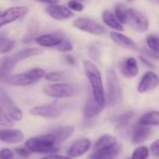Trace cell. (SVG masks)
I'll use <instances>...</instances> for the list:
<instances>
[{"instance_id": "cell-1", "label": "cell", "mask_w": 159, "mask_h": 159, "mask_svg": "<svg viewBox=\"0 0 159 159\" xmlns=\"http://www.w3.org/2000/svg\"><path fill=\"white\" fill-rule=\"evenodd\" d=\"M83 67L86 76L89 80L91 94L94 100L102 108L104 109V107L106 106L105 88L100 69L93 61L89 60H85L83 61Z\"/></svg>"}, {"instance_id": "cell-2", "label": "cell", "mask_w": 159, "mask_h": 159, "mask_svg": "<svg viewBox=\"0 0 159 159\" xmlns=\"http://www.w3.org/2000/svg\"><path fill=\"white\" fill-rule=\"evenodd\" d=\"M57 144L58 143L56 138L51 132L31 137L25 142V147L28 148L32 153L42 155L56 154L59 151Z\"/></svg>"}, {"instance_id": "cell-3", "label": "cell", "mask_w": 159, "mask_h": 159, "mask_svg": "<svg viewBox=\"0 0 159 159\" xmlns=\"http://www.w3.org/2000/svg\"><path fill=\"white\" fill-rule=\"evenodd\" d=\"M82 89L79 84L70 82H57L47 85L43 92L53 99H67L78 95Z\"/></svg>"}, {"instance_id": "cell-4", "label": "cell", "mask_w": 159, "mask_h": 159, "mask_svg": "<svg viewBox=\"0 0 159 159\" xmlns=\"http://www.w3.org/2000/svg\"><path fill=\"white\" fill-rule=\"evenodd\" d=\"M106 105L113 107L117 105L122 99V87L116 71L109 68L106 71V90H105Z\"/></svg>"}, {"instance_id": "cell-5", "label": "cell", "mask_w": 159, "mask_h": 159, "mask_svg": "<svg viewBox=\"0 0 159 159\" xmlns=\"http://www.w3.org/2000/svg\"><path fill=\"white\" fill-rule=\"evenodd\" d=\"M45 75H46V72L44 69L35 67L21 74L8 75L4 80L7 84L10 86L26 87L38 82L43 77H45Z\"/></svg>"}, {"instance_id": "cell-6", "label": "cell", "mask_w": 159, "mask_h": 159, "mask_svg": "<svg viewBox=\"0 0 159 159\" xmlns=\"http://www.w3.org/2000/svg\"><path fill=\"white\" fill-rule=\"evenodd\" d=\"M66 109L65 103L54 101L51 102L40 104L33 107L30 110V114L34 116H40L48 119H55L60 117Z\"/></svg>"}, {"instance_id": "cell-7", "label": "cell", "mask_w": 159, "mask_h": 159, "mask_svg": "<svg viewBox=\"0 0 159 159\" xmlns=\"http://www.w3.org/2000/svg\"><path fill=\"white\" fill-rule=\"evenodd\" d=\"M73 26L77 30L92 34V35H103L106 34V29L95 20L88 17H80L74 20Z\"/></svg>"}, {"instance_id": "cell-8", "label": "cell", "mask_w": 159, "mask_h": 159, "mask_svg": "<svg viewBox=\"0 0 159 159\" xmlns=\"http://www.w3.org/2000/svg\"><path fill=\"white\" fill-rule=\"evenodd\" d=\"M0 104L6 115L13 121H20L22 118V112L19 106L14 102L9 94L3 89L0 88Z\"/></svg>"}, {"instance_id": "cell-9", "label": "cell", "mask_w": 159, "mask_h": 159, "mask_svg": "<svg viewBox=\"0 0 159 159\" xmlns=\"http://www.w3.org/2000/svg\"><path fill=\"white\" fill-rule=\"evenodd\" d=\"M128 23L131 26V28L139 33H145L149 29L150 25L148 18L141 11L132 7L129 8Z\"/></svg>"}, {"instance_id": "cell-10", "label": "cell", "mask_w": 159, "mask_h": 159, "mask_svg": "<svg viewBox=\"0 0 159 159\" xmlns=\"http://www.w3.org/2000/svg\"><path fill=\"white\" fill-rule=\"evenodd\" d=\"M29 9L27 7L24 6H17V7H11L5 11L0 13V28L12 23L21 18H24Z\"/></svg>"}, {"instance_id": "cell-11", "label": "cell", "mask_w": 159, "mask_h": 159, "mask_svg": "<svg viewBox=\"0 0 159 159\" xmlns=\"http://www.w3.org/2000/svg\"><path fill=\"white\" fill-rule=\"evenodd\" d=\"M42 53H43V50L39 48H24L22 50H20V51H18V52H16V53H14L8 57H6V58L2 59V61L12 71L18 62H20V61L27 59V58L38 56Z\"/></svg>"}, {"instance_id": "cell-12", "label": "cell", "mask_w": 159, "mask_h": 159, "mask_svg": "<svg viewBox=\"0 0 159 159\" xmlns=\"http://www.w3.org/2000/svg\"><path fill=\"white\" fill-rule=\"evenodd\" d=\"M159 87V75L154 71H147L144 73L141 78L138 86L137 91L141 94H144L155 90Z\"/></svg>"}, {"instance_id": "cell-13", "label": "cell", "mask_w": 159, "mask_h": 159, "mask_svg": "<svg viewBox=\"0 0 159 159\" xmlns=\"http://www.w3.org/2000/svg\"><path fill=\"white\" fill-rule=\"evenodd\" d=\"M92 148V143L89 138H82L74 142L66 152V156L72 159L79 158Z\"/></svg>"}, {"instance_id": "cell-14", "label": "cell", "mask_w": 159, "mask_h": 159, "mask_svg": "<svg viewBox=\"0 0 159 159\" xmlns=\"http://www.w3.org/2000/svg\"><path fill=\"white\" fill-rule=\"evenodd\" d=\"M64 35L61 33L44 34L34 37V41L37 45L44 48H57L64 39Z\"/></svg>"}, {"instance_id": "cell-15", "label": "cell", "mask_w": 159, "mask_h": 159, "mask_svg": "<svg viewBox=\"0 0 159 159\" xmlns=\"http://www.w3.org/2000/svg\"><path fill=\"white\" fill-rule=\"evenodd\" d=\"M46 12L56 20H66L74 17V12L68 7L59 4L49 5L46 8Z\"/></svg>"}, {"instance_id": "cell-16", "label": "cell", "mask_w": 159, "mask_h": 159, "mask_svg": "<svg viewBox=\"0 0 159 159\" xmlns=\"http://www.w3.org/2000/svg\"><path fill=\"white\" fill-rule=\"evenodd\" d=\"M120 72L123 76L127 78H134L139 75L140 68L138 61L134 57H128L124 59L119 65Z\"/></svg>"}, {"instance_id": "cell-17", "label": "cell", "mask_w": 159, "mask_h": 159, "mask_svg": "<svg viewBox=\"0 0 159 159\" xmlns=\"http://www.w3.org/2000/svg\"><path fill=\"white\" fill-rule=\"evenodd\" d=\"M110 38L116 46H118L120 48L129 49V50H138L139 49V47L136 44V42L121 32H118V31L111 32Z\"/></svg>"}, {"instance_id": "cell-18", "label": "cell", "mask_w": 159, "mask_h": 159, "mask_svg": "<svg viewBox=\"0 0 159 159\" xmlns=\"http://www.w3.org/2000/svg\"><path fill=\"white\" fill-rule=\"evenodd\" d=\"M152 135V129L151 127L140 125L137 123V125L133 128L131 132V143L134 144H141L146 142Z\"/></svg>"}, {"instance_id": "cell-19", "label": "cell", "mask_w": 159, "mask_h": 159, "mask_svg": "<svg viewBox=\"0 0 159 159\" xmlns=\"http://www.w3.org/2000/svg\"><path fill=\"white\" fill-rule=\"evenodd\" d=\"M103 110V108H102L94 100L92 94L90 93V95L88 97L86 103L83 107V111H82V115L83 117L87 120H90L94 117H96L99 114H101V112Z\"/></svg>"}, {"instance_id": "cell-20", "label": "cell", "mask_w": 159, "mask_h": 159, "mask_svg": "<svg viewBox=\"0 0 159 159\" xmlns=\"http://www.w3.org/2000/svg\"><path fill=\"white\" fill-rule=\"evenodd\" d=\"M24 134L20 129H0V141L9 143V144H16L20 143L23 141Z\"/></svg>"}, {"instance_id": "cell-21", "label": "cell", "mask_w": 159, "mask_h": 159, "mask_svg": "<svg viewBox=\"0 0 159 159\" xmlns=\"http://www.w3.org/2000/svg\"><path fill=\"white\" fill-rule=\"evenodd\" d=\"M122 145L120 143H117L116 145L101 150V151H92V153L89 155V159H115L121 152Z\"/></svg>"}, {"instance_id": "cell-22", "label": "cell", "mask_w": 159, "mask_h": 159, "mask_svg": "<svg viewBox=\"0 0 159 159\" xmlns=\"http://www.w3.org/2000/svg\"><path fill=\"white\" fill-rule=\"evenodd\" d=\"M117 143L118 142L116 136L109 133L103 134L96 140V142L92 146V151H101V150L108 149L116 145Z\"/></svg>"}, {"instance_id": "cell-23", "label": "cell", "mask_w": 159, "mask_h": 159, "mask_svg": "<svg viewBox=\"0 0 159 159\" xmlns=\"http://www.w3.org/2000/svg\"><path fill=\"white\" fill-rule=\"evenodd\" d=\"M102 21L104 22V24L107 25L109 28L113 29L114 31H118V32L124 31L123 24L117 20V18L116 17L114 12L107 10V9L103 10L102 13Z\"/></svg>"}, {"instance_id": "cell-24", "label": "cell", "mask_w": 159, "mask_h": 159, "mask_svg": "<svg viewBox=\"0 0 159 159\" xmlns=\"http://www.w3.org/2000/svg\"><path fill=\"white\" fill-rule=\"evenodd\" d=\"M138 124L147 127H159V111L152 110L142 115L138 120Z\"/></svg>"}, {"instance_id": "cell-25", "label": "cell", "mask_w": 159, "mask_h": 159, "mask_svg": "<svg viewBox=\"0 0 159 159\" xmlns=\"http://www.w3.org/2000/svg\"><path fill=\"white\" fill-rule=\"evenodd\" d=\"M75 129L73 126H61L53 129L51 133L55 136L56 141L59 144L67 141L70 137H72L73 134L75 133Z\"/></svg>"}, {"instance_id": "cell-26", "label": "cell", "mask_w": 159, "mask_h": 159, "mask_svg": "<svg viewBox=\"0 0 159 159\" xmlns=\"http://www.w3.org/2000/svg\"><path fill=\"white\" fill-rule=\"evenodd\" d=\"M129 8L124 3H117L115 7V15L117 18V20L122 23L126 24L128 23V13H129Z\"/></svg>"}, {"instance_id": "cell-27", "label": "cell", "mask_w": 159, "mask_h": 159, "mask_svg": "<svg viewBox=\"0 0 159 159\" xmlns=\"http://www.w3.org/2000/svg\"><path fill=\"white\" fill-rule=\"evenodd\" d=\"M135 116V113L132 111H127L122 113L121 115H118L117 116H116L114 118V122L119 127V128H124L127 127L130 121L134 118Z\"/></svg>"}, {"instance_id": "cell-28", "label": "cell", "mask_w": 159, "mask_h": 159, "mask_svg": "<svg viewBox=\"0 0 159 159\" xmlns=\"http://www.w3.org/2000/svg\"><path fill=\"white\" fill-rule=\"evenodd\" d=\"M150 154L151 152L149 147L145 145H139L133 150L130 156V159H148Z\"/></svg>"}, {"instance_id": "cell-29", "label": "cell", "mask_w": 159, "mask_h": 159, "mask_svg": "<svg viewBox=\"0 0 159 159\" xmlns=\"http://www.w3.org/2000/svg\"><path fill=\"white\" fill-rule=\"evenodd\" d=\"M15 47V42L7 36H0V53L5 54L10 52Z\"/></svg>"}, {"instance_id": "cell-30", "label": "cell", "mask_w": 159, "mask_h": 159, "mask_svg": "<svg viewBox=\"0 0 159 159\" xmlns=\"http://www.w3.org/2000/svg\"><path fill=\"white\" fill-rule=\"evenodd\" d=\"M146 45L148 49L159 54V36L156 34H149L146 37Z\"/></svg>"}, {"instance_id": "cell-31", "label": "cell", "mask_w": 159, "mask_h": 159, "mask_svg": "<svg viewBox=\"0 0 159 159\" xmlns=\"http://www.w3.org/2000/svg\"><path fill=\"white\" fill-rule=\"evenodd\" d=\"M64 78V73L61 71H52L45 75V79L49 82H61Z\"/></svg>"}, {"instance_id": "cell-32", "label": "cell", "mask_w": 159, "mask_h": 159, "mask_svg": "<svg viewBox=\"0 0 159 159\" xmlns=\"http://www.w3.org/2000/svg\"><path fill=\"white\" fill-rule=\"evenodd\" d=\"M13 125H14V122L6 115V113L4 112L0 104V126L8 128V127H12Z\"/></svg>"}, {"instance_id": "cell-33", "label": "cell", "mask_w": 159, "mask_h": 159, "mask_svg": "<svg viewBox=\"0 0 159 159\" xmlns=\"http://www.w3.org/2000/svg\"><path fill=\"white\" fill-rule=\"evenodd\" d=\"M73 48H74V46L72 42L67 38H64L62 42L57 47V49L61 52H70L73 50Z\"/></svg>"}, {"instance_id": "cell-34", "label": "cell", "mask_w": 159, "mask_h": 159, "mask_svg": "<svg viewBox=\"0 0 159 159\" xmlns=\"http://www.w3.org/2000/svg\"><path fill=\"white\" fill-rule=\"evenodd\" d=\"M67 7L72 10V11H76V12H80L83 11L85 8V6L81 3V1L79 0H70L67 4Z\"/></svg>"}, {"instance_id": "cell-35", "label": "cell", "mask_w": 159, "mask_h": 159, "mask_svg": "<svg viewBox=\"0 0 159 159\" xmlns=\"http://www.w3.org/2000/svg\"><path fill=\"white\" fill-rule=\"evenodd\" d=\"M88 54L90 57V59H92L93 61H98L100 58V55H101V51L97 46L90 45L88 48Z\"/></svg>"}, {"instance_id": "cell-36", "label": "cell", "mask_w": 159, "mask_h": 159, "mask_svg": "<svg viewBox=\"0 0 159 159\" xmlns=\"http://www.w3.org/2000/svg\"><path fill=\"white\" fill-rule=\"evenodd\" d=\"M14 153L16 155H18L19 157H29L31 156V154H32V152L28 148H26L25 146L24 147H17V148H15Z\"/></svg>"}, {"instance_id": "cell-37", "label": "cell", "mask_w": 159, "mask_h": 159, "mask_svg": "<svg viewBox=\"0 0 159 159\" xmlns=\"http://www.w3.org/2000/svg\"><path fill=\"white\" fill-rule=\"evenodd\" d=\"M14 154L9 148H3L0 150V159H14Z\"/></svg>"}, {"instance_id": "cell-38", "label": "cell", "mask_w": 159, "mask_h": 159, "mask_svg": "<svg viewBox=\"0 0 159 159\" xmlns=\"http://www.w3.org/2000/svg\"><path fill=\"white\" fill-rule=\"evenodd\" d=\"M150 148V152L151 154L156 157H158L159 158V139L156 140L155 142L152 143L151 146L149 147Z\"/></svg>"}, {"instance_id": "cell-39", "label": "cell", "mask_w": 159, "mask_h": 159, "mask_svg": "<svg viewBox=\"0 0 159 159\" xmlns=\"http://www.w3.org/2000/svg\"><path fill=\"white\" fill-rule=\"evenodd\" d=\"M39 159H72L68 156H63V155H59V154H49L46 155L45 157Z\"/></svg>"}, {"instance_id": "cell-40", "label": "cell", "mask_w": 159, "mask_h": 159, "mask_svg": "<svg viewBox=\"0 0 159 159\" xmlns=\"http://www.w3.org/2000/svg\"><path fill=\"white\" fill-rule=\"evenodd\" d=\"M140 61L143 62V64H144V65L147 66L148 68H155V65H154V63L152 62V60L149 59L148 57H145V56L141 55V56H140Z\"/></svg>"}, {"instance_id": "cell-41", "label": "cell", "mask_w": 159, "mask_h": 159, "mask_svg": "<svg viewBox=\"0 0 159 159\" xmlns=\"http://www.w3.org/2000/svg\"><path fill=\"white\" fill-rule=\"evenodd\" d=\"M65 61H66V62H67L68 64H70V65H75V64L76 63L75 58L73 55H71V54H66V55H65Z\"/></svg>"}, {"instance_id": "cell-42", "label": "cell", "mask_w": 159, "mask_h": 159, "mask_svg": "<svg viewBox=\"0 0 159 159\" xmlns=\"http://www.w3.org/2000/svg\"><path fill=\"white\" fill-rule=\"evenodd\" d=\"M36 2H39V3H43V4H48V6L49 5H54V4H58L60 2V0H34Z\"/></svg>"}, {"instance_id": "cell-43", "label": "cell", "mask_w": 159, "mask_h": 159, "mask_svg": "<svg viewBox=\"0 0 159 159\" xmlns=\"http://www.w3.org/2000/svg\"><path fill=\"white\" fill-rule=\"evenodd\" d=\"M126 1H128V2H133L134 0H126Z\"/></svg>"}, {"instance_id": "cell-44", "label": "cell", "mask_w": 159, "mask_h": 159, "mask_svg": "<svg viewBox=\"0 0 159 159\" xmlns=\"http://www.w3.org/2000/svg\"><path fill=\"white\" fill-rule=\"evenodd\" d=\"M157 2H158V3H159V0H157Z\"/></svg>"}, {"instance_id": "cell-45", "label": "cell", "mask_w": 159, "mask_h": 159, "mask_svg": "<svg viewBox=\"0 0 159 159\" xmlns=\"http://www.w3.org/2000/svg\"><path fill=\"white\" fill-rule=\"evenodd\" d=\"M79 1H83V0H79Z\"/></svg>"}, {"instance_id": "cell-46", "label": "cell", "mask_w": 159, "mask_h": 159, "mask_svg": "<svg viewBox=\"0 0 159 159\" xmlns=\"http://www.w3.org/2000/svg\"><path fill=\"white\" fill-rule=\"evenodd\" d=\"M127 159H130V158H127Z\"/></svg>"}, {"instance_id": "cell-47", "label": "cell", "mask_w": 159, "mask_h": 159, "mask_svg": "<svg viewBox=\"0 0 159 159\" xmlns=\"http://www.w3.org/2000/svg\"><path fill=\"white\" fill-rule=\"evenodd\" d=\"M0 13H1V12H0Z\"/></svg>"}]
</instances>
